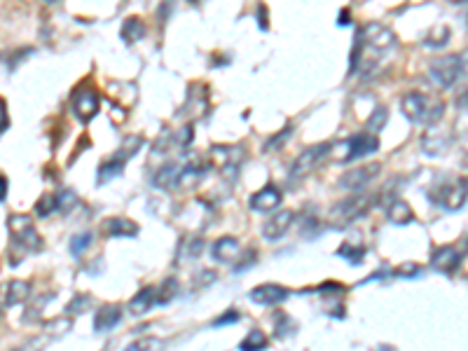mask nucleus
Here are the masks:
<instances>
[{
    "label": "nucleus",
    "instance_id": "nucleus-1",
    "mask_svg": "<svg viewBox=\"0 0 468 351\" xmlns=\"http://www.w3.org/2000/svg\"><path fill=\"white\" fill-rule=\"evenodd\" d=\"M395 49V33L388 26L370 22L356 33L354 49H352V75L370 77L379 70L382 63L393 54Z\"/></svg>",
    "mask_w": 468,
    "mask_h": 351
},
{
    "label": "nucleus",
    "instance_id": "nucleus-2",
    "mask_svg": "<svg viewBox=\"0 0 468 351\" xmlns=\"http://www.w3.org/2000/svg\"><path fill=\"white\" fill-rule=\"evenodd\" d=\"M204 173H206V162H202L195 155H186L181 159L162 164L160 171L155 173L153 185L162 187V190H178V187H186L188 183L199 180Z\"/></svg>",
    "mask_w": 468,
    "mask_h": 351
},
{
    "label": "nucleus",
    "instance_id": "nucleus-3",
    "mask_svg": "<svg viewBox=\"0 0 468 351\" xmlns=\"http://www.w3.org/2000/svg\"><path fill=\"white\" fill-rule=\"evenodd\" d=\"M400 113L407 122L417 127H431L443 120L445 103L433 94L426 92H407L400 99Z\"/></svg>",
    "mask_w": 468,
    "mask_h": 351
},
{
    "label": "nucleus",
    "instance_id": "nucleus-4",
    "mask_svg": "<svg viewBox=\"0 0 468 351\" xmlns=\"http://www.w3.org/2000/svg\"><path fill=\"white\" fill-rule=\"evenodd\" d=\"M377 150H379L377 134L368 132V129L352 136V139L345 143H331V157L335 155V162H338V164H347V162L368 157V155H372Z\"/></svg>",
    "mask_w": 468,
    "mask_h": 351
},
{
    "label": "nucleus",
    "instance_id": "nucleus-5",
    "mask_svg": "<svg viewBox=\"0 0 468 351\" xmlns=\"http://www.w3.org/2000/svg\"><path fill=\"white\" fill-rule=\"evenodd\" d=\"M428 197H431L433 204L443 206L447 211L464 209L468 201V178H452L436 183L428 190Z\"/></svg>",
    "mask_w": 468,
    "mask_h": 351
},
{
    "label": "nucleus",
    "instance_id": "nucleus-6",
    "mask_svg": "<svg viewBox=\"0 0 468 351\" xmlns=\"http://www.w3.org/2000/svg\"><path fill=\"white\" fill-rule=\"evenodd\" d=\"M372 204H375L372 194H354V197H347V199L338 201L331 211L333 227H338L340 230V227H347V225L356 223V220L363 218L365 213L372 209Z\"/></svg>",
    "mask_w": 468,
    "mask_h": 351
},
{
    "label": "nucleus",
    "instance_id": "nucleus-7",
    "mask_svg": "<svg viewBox=\"0 0 468 351\" xmlns=\"http://www.w3.org/2000/svg\"><path fill=\"white\" fill-rule=\"evenodd\" d=\"M211 157H213V164L222 178L227 183H234L236 176H239V169L246 162V148L239 146V143L236 146H213L211 148Z\"/></svg>",
    "mask_w": 468,
    "mask_h": 351
},
{
    "label": "nucleus",
    "instance_id": "nucleus-8",
    "mask_svg": "<svg viewBox=\"0 0 468 351\" xmlns=\"http://www.w3.org/2000/svg\"><path fill=\"white\" fill-rule=\"evenodd\" d=\"M8 230L10 237L19 249L26 253H38L43 249V237L38 234V230L33 227V220L29 216H22V213H15V216L8 218Z\"/></svg>",
    "mask_w": 468,
    "mask_h": 351
},
{
    "label": "nucleus",
    "instance_id": "nucleus-9",
    "mask_svg": "<svg viewBox=\"0 0 468 351\" xmlns=\"http://www.w3.org/2000/svg\"><path fill=\"white\" fill-rule=\"evenodd\" d=\"M328 157H331V143H319V146L307 148V150L300 153L298 159L293 162L291 178L295 180V183H300L302 178H307L309 173L316 171V169H319Z\"/></svg>",
    "mask_w": 468,
    "mask_h": 351
},
{
    "label": "nucleus",
    "instance_id": "nucleus-10",
    "mask_svg": "<svg viewBox=\"0 0 468 351\" xmlns=\"http://www.w3.org/2000/svg\"><path fill=\"white\" fill-rule=\"evenodd\" d=\"M431 77L440 89H452L461 80L459 54H445L431 61Z\"/></svg>",
    "mask_w": 468,
    "mask_h": 351
},
{
    "label": "nucleus",
    "instance_id": "nucleus-11",
    "mask_svg": "<svg viewBox=\"0 0 468 351\" xmlns=\"http://www.w3.org/2000/svg\"><path fill=\"white\" fill-rule=\"evenodd\" d=\"M452 148V132L443 125H431L426 127L424 136L419 139V150L428 155V157H440Z\"/></svg>",
    "mask_w": 468,
    "mask_h": 351
},
{
    "label": "nucleus",
    "instance_id": "nucleus-12",
    "mask_svg": "<svg viewBox=\"0 0 468 351\" xmlns=\"http://www.w3.org/2000/svg\"><path fill=\"white\" fill-rule=\"evenodd\" d=\"M379 171H382V166L377 164V162H365V164L349 169L345 176H340V185L345 187V190L361 192V190H365L375 178H377Z\"/></svg>",
    "mask_w": 468,
    "mask_h": 351
},
{
    "label": "nucleus",
    "instance_id": "nucleus-13",
    "mask_svg": "<svg viewBox=\"0 0 468 351\" xmlns=\"http://www.w3.org/2000/svg\"><path fill=\"white\" fill-rule=\"evenodd\" d=\"M70 108H73L75 117L80 122H89L91 117L98 113V94L89 84H80L70 96Z\"/></svg>",
    "mask_w": 468,
    "mask_h": 351
},
{
    "label": "nucleus",
    "instance_id": "nucleus-14",
    "mask_svg": "<svg viewBox=\"0 0 468 351\" xmlns=\"http://www.w3.org/2000/svg\"><path fill=\"white\" fill-rule=\"evenodd\" d=\"M209 113V89L206 84H190L186 103L181 108V117H190V120H199Z\"/></svg>",
    "mask_w": 468,
    "mask_h": 351
},
{
    "label": "nucleus",
    "instance_id": "nucleus-15",
    "mask_svg": "<svg viewBox=\"0 0 468 351\" xmlns=\"http://www.w3.org/2000/svg\"><path fill=\"white\" fill-rule=\"evenodd\" d=\"M291 295V290L286 288V286H279V283H262V286H255L253 290H250V302L255 304H262V307H274V304L283 302L286 297Z\"/></svg>",
    "mask_w": 468,
    "mask_h": 351
},
{
    "label": "nucleus",
    "instance_id": "nucleus-16",
    "mask_svg": "<svg viewBox=\"0 0 468 351\" xmlns=\"http://www.w3.org/2000/svg\"><path fill=\"white\" fill-rule=\"evenodd\" d=\"M461 265V251L457 246H440L431 256V267L443 274H454Z\"/></svg>",
    "mask_w": 468,
    "mask_h": 351
},
{
    "label": "nucleus",
    "instance_id": "nucleus-17",
    "mask_svg": "<svg viewBox=\"0 0 468 351\" xmlns=\"http://www.w3.org/2000/svg\"><path fill=\"white\" fill-rule=\"evenodd\" d=\"M281 204V192L276 185H265L262 190L253 192L248 197V206L258 213H272L274 209H279Z\"/></svg>",
    "mask_w": 468,
    "mask_h": 351
},
{
    "label": "nucleus",
    "instance_id": "nucleus-18",
    "mask_svg": "<svg viewBox=\"0 0 468 351\" xmlns=\"http://www.w3.org/2000/svg\"><path fill=\"white\" fill-rule=\"evenodd\" d=\"M31 286L26 281H19V279H12V281H3L0 283V311L15 307L22 300L29 297Z\"/></svg>",
    "mask_w": 468,
    "mask_h": 351
},
{
    "label": "nucleus",
    "instance_id": "nucleus-19",
    "mask_svg": "<svg viewBox=\"0 0 468 351\" xmlns=\"http://www.w3.org/2000/svg\"><path fill=\"white\" fill-rule=\"evenodd\" d=\"M293 220H295V213H293V211H288V209H286V211L274 213V216L269 218L265 225H262V234H265L267 242H279L283 234L291 230Z\"/></svg>",
    "mask_w": 468,
    "mask_h": 351
},
{
    "label": "nucleus",
    "instance_id": "nucleus-20",
    "mask_svg": "<svg viewBox=\"0 0 468 351\" xmlns=\"http://www.w3.org/2000/svg\"><path fill=\"white\" fill-rule=\"evenodd\" d=\"M211 258L218 260L222 265L236 263L241 258V246L234 237H220L218 242L211 246Z\"/></svg>",
    "mask_w": 468,
    "mask_h": 351
},
{
    "label": "nucleus",
    "instance_id": "nucleus-21",
    "mask_svg": "<svg viewBox=\"0 0 468 351\" xmlns=\"http://www.w3.org/2000/svg\"><path fill=\"white\" fill-rule=\"evenodd\" d=\"M120 321H122L120 304H103L94 316V330L96 333H108V330H113Z\"/></svg>",
    "mask_w": 468,
    "mask_h": 351
},
{
    "label": "nucleus",
    "instance_id": "nucleus-22",
    "mask_svg": "<svg viewBox=\"0 0 468 351\" xmlns=\"http://www.w3.org/2000/svg\"><path fill=\"white\" fill-rule=\"evenodd\" d=\"M155 304H157V290L153 288V286H148V288L138 290L134 295V300L129 302V311L134 316H143V314H148Z\"/></svg>",
    "mask_w": 468,
    "mask_h": 351
},
{
    "label": "nucleus",
    "instance_id": "nucleus-23",
    "mask_svg": "<svg viewBox=\"0 0 468 351\" xmlns=\"http://www.w3.org/2000/svg\"><path fill=\"white\" fill-rule=\"evenodd\" d=\"M386 218H388V223H393V225H407V223H412L414 220V213H412L407 201L393 199L386 209Z\"/></svg>",
    "mask_w": 468,
    "mask_h": 351
},
{
    "label": "nucleus",
    "instance_id": "nucleus-24",
    "mask_svg": "<svg viewBox=\"0 0 468 351\" xmlns=\"http://www.w3.org/2000/svg\"><path fill=\"white\" fill-rule=\"evenodd\" d=\"M124 166H127V159L117 157V155H113L110 159H105L101 166H98V185L103 183H110L113 178H117V176L124 173Z\"/></svg>",
    "mask_w": 468,
    "mask_h": 351
},
{
    "label": "nucleus",
    "instance_id": "nucleus-25",
    "mask_svg": "<svg viewBox=\"0 0 468 351\" xmlns=\"http://www.w3.org/2000/svg\"><path fill=\"white\" fill-rule=\"evenodd\" d=\"M105 232L108 237H136L138 234V225L129 218H110L105 223Z\"/></svg>",
    "mask_w": 468,
    "mask_h": 351
},
{
    "label": "nucleus",
    "instance_id": "nucleus-26",
    "mask_svg": "<svg viewBox=\"0 0 468 351\" xmlns=\"http://www.w3.org/2000/svg\"><path fill=\"white\" fill-rule=\"evenodd\" d=\"M122 40L127 45H136L138 40H143L146 38V24H143V19L138 17H129L127 22L122 24Z\"/></svg>",
    "mask_w": 468,
    "mask_h": 351
},
{
    "label": "nucleus",
    "instance_id": "nucleus-27",
    "mask_svg": "<svg viewBox=\"0 0 468 351\" xmlns=\"http://www.w3.org/2000/svg\"><path fill=\"white\" fill-rule=\"evenodd\" d=\"M365 253H368V249L363 244H352V242H345L340 246V251H338V256L340 258H345V260H349L352 265H361L365 260Z\"/></svg>",
    "mask_w": 468,
    "mask_h": 351
},
{
    "label": "nucleus",
    "instance_id": "nucleus-28",
    "mask_svg": "<svg viewBox=\"0 0 468 351\" xmlns=\"http://www.w3.org/2000/svg\"><path fill=\"white\" fill-rule=\"evenodd\" d=\"M447 42H450V29H447V26H440V29L428 31V36L424 38L426 47H433V49L445 47Z\"/></svg>",
    "mask_w": 468,
    "mask_h": 351
},
{
    "label": "nucleus",
    "instance_id": "nucleus-29",
    "mask_svg": "<svg viewBox=\"0 0 468 351\" xmlns=\"http://www.w3.org/2000/svg\"><path fill=\"white\" fill-rule=\"evenodd\" d=\"M274 330H276V337H288V335H295V321L288 314H283V311H276L274 314Z\"/></svg>",
    "mask_w": 468,
    "mask_h": 351
},
{
    "label": "nucleus",
    "instance_id": "nucleus-30",
    "mask_svg": "<svg viewBox=\"0 0 468 351\" xmlns=\"http://www.w3.org/2000/svg\"><path fill=\"white\" fill-rule=\"evenodd\" d=\"M267 347V337L262 330H250V333L243 337L239 342V349L241 351H248V349H265Z\"/></svg>",
    "mask_w": 468,
    "mask_h": 351
},
{
    "label": "nucleus",
    "instance_id": "nucleus-31",
    "mask_svg": "<svg viewBox=\"0 0 468 351\" xmlns=\"http://www.w3.org/2000/svg\"><path fill=\"white\" fill-rule=\"evenodd\" d=\"M157 290V304H169L178 295V281L176 279H167Z\"/></svg>",
    "mask_w": 468,
    "mask_h": 351
},
{
    "label": "nucleus",
    "instance_id": "nucleus-32",
    "mask_svg": "<svg viewBox=\"0 0 468 351\" xmlns=\"http://www.w3.org/2000/svg\"><path fill=\"white\" fill-rule=\"evenodd\" d=\"M386 117H388V110H386V106H377L372 110V115L368 117V122H365V129L368 132H372V134H377L382 127L386 125Z\"/></svg>",
    "mask_w": 468,
    "mask_h": 351
},
{
    "label": "nucleus",
    "instance_id": "nucleus-33",
    "mask_svg": "<svg viewBox=\"0 0 468 351\" xmlns=\"http://www.w3.org/2000/svg\"><path fill=\"white\" fill-rule=\"evenodd\" d=\"M75 206H77V197L73 190H61L56 194V211L59 213H66V216H68Z\"/></svg>",
    "mask_w": 468,
    "mask_h": 351
},
{
    "label": "nucleus",
    "instance_id": "nucleus-34",
    "mask_svg": "<svg viewBox=\"0 0 468 351\" xmlns=\"http://www.w3.org/2000/svg\"><path fill=\"white\" fill-rule=\"evenodd\" d=\"M91 232H84V234H75L73 239H70V244H68V249H70V253H73L75 258H80L84 251L89 249L91 246Z\"/></svg>",
    "mask_w": 468,
    "mask_h": 351
},
{
    "label": "nucleus",
    "instance_id": "nucleus-35",
    "mask_svg": "<svg viewBox=\"0 0 468 351\" xmlns=\"http://www.w3.org/2000/svg\"><path fill=\"white\" fill-rule=\"evenodd\" d=\"M293 136V125H288L286 129H281L279 134L276 136H272V139H267V143H265V153H269V150H281L283 146H286V141L291 139Z\"/></svg>",
    "mask_w": 468,
    "mask_h": 351
},
{
    "label": "nucleus",
    "instance_id": "nucleus-36",
    "mask_svg": "<svg viewBox=\"0 0 468 351\" xmlns=\"http://www.w3.org/2000/svg\"><path fill=\"white\" fill-rule=\"evenodd\" d=\"M56 211V194H43L36 204V213L40 218H50Z\"/></svg>",
    "mask_w": 468,
    "mask_h": 351
},
{
    "label": "nucleus",
    "instance_id": "nucleus-37",
    "mask_svg": "<svg viewBox=\"0 0 468 351\" xmlns=\"http://www.w3.org/2000/svg\"><path fill=\"white\" fill-rule=\"evenodd\" d=\"M91 307V297L89 295H75L73 297V302L68 304V314H82L84 309H89Z\"/></svg>",
    "mask_w": 468,
    "mask_h": 351
},
{
    "label": "nucleus",
    "instance_id": "nucleus-38",
    "mask_svg": "<svg viewBox=\"0 0 468 351\" xmlns=\"http://www.w3.org/2000/svg\"><path fill=\"white\" fill-rule=\"evenodd\" d=\"M162 347H164V342L157 340V337H143V340L131 342L129 351H134V349H162Z\"/></svg>",
    "mask_w": 468,
    "mask_h": 351
},
{
    "label": "nucleus",
    "instance_id": "nucleus-39",
    "mask_svg": "<svg viewBox=\"0 0 468 351\" xmlns=\"http://www.w3.org/2000/svg\"><path fill=\"white\" fill-rule=\"evenodd\" d=\"M417 274H421V267H419L417 263H405V265H400V267L395 270V276L412 279V276H417Z\"/></svg>",
    "mask_w": 468,
    "mask_h": 351
},
{
    "label": "nucleus",
    "instance_id": "nucleus-40",
    "mask_svg": "<svg viewBox=\"0 0 468 351\" xmlns=\"http://www.w3.org/2000/svg\"><path fill=\"white\" fill-rule=\"evenodd\" d=\"M239 318H241V316H239V311H236V309H227L225 314L216 318V321H213V326H216V328H220V326H229V323H236V321H239Z\"/></svg>",
    "mask_w": 468,
    "mask_h": 351
},
{
    "label": "nucleus",
    "instance_id": "nucleus-41",
    "mask_svg": "<svg viewBox=\"0 0 468 351\" xmlns=\"http://www.w3.org/2000/svg\"><path fill=\"white\" fill-rule=\"evenodd\" d=\"M202 249H204L202 239H190L188 246H186V251H183V256H186V258H199Z\"/></svg>",
    "mask_w": 468,
    "mask_h": 351
},
{
    "label": "nucleus",
    "instance_id": "nucleus-42",
    "mask_svg": "<svg viewBox=\"0 0 468 351\" xmlns=\"http://www.w3.org/2000/svg\"><path fill=\"white\" fill-rule=\"evenodd\" d=\"M174 3L176 0H162L160 8H157V19H162V24L167 22V19L171 17V10H174Z\"/></svg>",
    "mask_w": 468,
    "mask_h": 351
},
{
    "label": "nucleus",
    "instance_id": "nucleus-43",
    "mask_svg": "<svg viewBox=\"0 0 468 351\" xmlns=\"http://www.w3.org/2000/svg\"><path fill=\"white\" fill-rule=\"evenodd\" d=\"M10 127V115H8V106H5V99L0 96V134Z\"/></svg>",
    "mask_w": 468,
    "mask_h": 351
},
{
    "label": "nucleus",
    "instance_id": "nucleus-44",
    "mask_svg": "<svg viewBox=\"0 0 468 351\" xmlns=\"http://www.w3.org/2000/svg\"><path fill=\"white\" fill-rule=\"evenodd\" d=\"M459 63H461V77H468V49L459 54Z\"/></svg>",
    "mask_w": 468,
    "mask_h": 351
},
{
    "label": "nucleus",
    "instance_id": "nucleus-45",
    "mask_svg": "<svg viewBox=\"0 0 468 351\" xmlns=\"http://www.w3.org/2000/svg\"><path fill=\"white\" fill-rule=\"evenodd\" d=\"M338 24H340V26H349V24H352V12H349L347 8H345V10H340V19H338Z\"/></svg>",
    "mask_w": 468,
    "mask_h": 351
},
{
    "label": "nucleus",
    "instance_id": "nucleus-46",
    "mask_svg": "<svg viewBox=\"0 0 468 351\" xmlns=\"http://www.w3.org/2000/svg\"><path fill=\"white\" fill-rule=\"evenodd\" d=\"M8 178H5L3 173H0V201H5V197H8Z\"/></svg>",
    "mask_w": 468,
    "mask_h": 351
},
{
    "label": "nucleus",
    "instance_id": "nucleus-47",
    "mask_svg": "<svg viewBox=\"0 0 468 351\" xmlns=\"http://www.w3.org/2000/svg\"><path fill=\"white\" fill-rule=\"evenodd\" d=\"M188 3H190V5H202L204 0H188Z\"/></svg>",
    "mask_w": 468,
    "mask_h": 351
},
{
    "label": "nucleus",
    "instance_id": "nucleus-48",
    "mask_svg": "<svg viewBox=\"0 0 468 351\" xmlns=\"http://www.w3.org/2000/svg\"><path fill=\"white\" fill-rule=\"evenodd\" d=\"M452 3H466V0H452Z\"/></svg>",
    "mask_w": 468,
    "mask_h": 351
}]
</instances>
